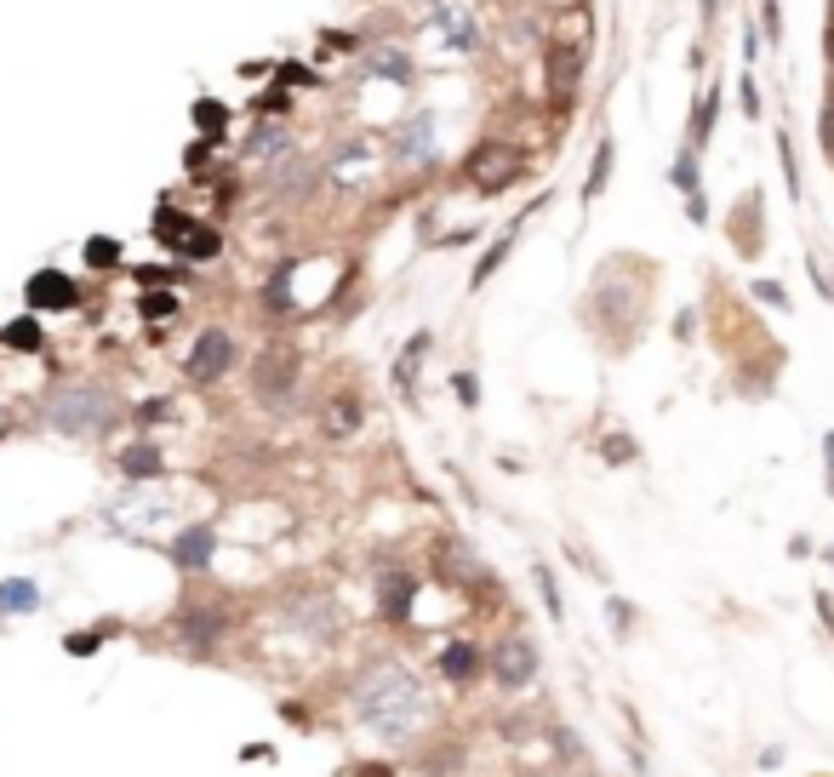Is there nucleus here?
Returning a JSON list of instances; mask_svg holds the SVG:
<instances>
[{
  "label": "nucleus",
  "instance_id": "obj_7",
  "mask_svg": "<svg viewBox=\"0 0 834 777\" xmlns=\"http://www.w3.org/2000/svg\"><path fill=\"white\" fill-rule=\"evenodd\" d=\"M230 366H235V338L223 332V326H207V332L195 338V349H189V366H184V372H189L195 384H218Z\"/></svg>",
  "mask_w": 834,
  "mask_h": 777
},
{
  "label": "nucleus",
  "instance_id": "obj_23",
  "mask_svg": "<svg viewBox=\"0 0 834 777\" xmlns=\"http://www.w3.org/2000/svg\"><path fill=\"white\" fill-rule=\"evenodd\" d=\"M612 166H618V143L600 138L595 143V161H589V178H584V200H600L606 184H612Z\"/></svg>",
  "mask_w": 834,
  "mask_h": 777
},
{
  "label": "nucleus",
  "instance_id": "obj_17",
  "mask_svg": "<svg viewBox=\"0 0 834 777\" xmlns=\"http://www.w3.org/2000/svg\"><path fill=\"white\" fill-rule=\"evenodd\" d=\"M731 246H738L743 258H761V195H749L743 207H738V217H731Z\"/></svg>",
  "mask_w": 834,
  "mask_h": 777
},
{
  "label": "nucleus",
  "instance_id": "obj_13",
  "mask_svg": "<svg viewBox=\"0 0 834 777\" xmlns=\"http://www.w3.org/2000/svg\"><path fill=\"white\" fill-rule=\"evenodd\" d=\"M577 81H584V46H549V97L572 109Z\"/></svg>",
  "mask_w": 834,
  "mask_h": 777
},
{
  "label": "nucleus",
  "instance_id": "obj_8",
  "mask_svg": "<svg viewBox=\"0 0 834 777\" xmlns=\"http://www.w3.org/2000/svg\"><path fill=\"white\" fill-rule=\"evenodd\" d=\"M492 674H497V681L509 686V692H520V686L538 674V640H532V635H509V640L497 646V658H492Z\"/></svg>",
  "mask_w": 834,
  "mask_h": 777
},
{
  "label": "nucleus",
  "instance_id": "obj_11",
  "mask_svg": "<svg viewBox=\"0 0 834 777\" xmlns=\"http://www.w3.org/2000/svg\"><path fill=\"white\" fill-rule=\"evenodd\" d=\"M292 149V120H274V115H263L258 127L246 132V143H240V155L251 161V166H269V161H281Z\"/></svg>",
  "mask_w": 834,
  "mask_h": 777
},
{
  "label": "nucleus",
  "instance_id": "obj_9",
  "mask_svg": "<svg viewBox=\"0 0 834 777\" xmlns=\"http://www.w3.org/2000/svg\"><path fill=\"white\" fill-rule=\"evenodd\" d=\"M286 623H297V629L315 635V640H332L343 629V612H338V600H326V594H303L286 607Z\"/></svg>",
  "mask_w": 834,
  "mask_h": 777
},
{
  "label": "nucleus",
  "instance_id": "obj_31",
  "mask_svg": "<svg viewBox=\"0 0 834 777\" xmlns=\"http://www.w3.org/2000/svg\"><path fill=\"white\" fill-rule=\"evenodd\" d=\"M189 229H195V217L172 212V207H161V212H155V235H161V246H172V252L184 246V235H189Z\"/></svg>",
  "mask_w": 834,
  "mask_h": 777
},
{
  "label": "nucleus",
  "instance_id": "obj_35",
  "mask_svg": "<svg viewBox=\"0 0 834 777\" xmlns=\"http://www.w3.org/2000/svg\"><path fill=\"white\" fill-rule=\"evenodd\" d=\"M777 155H783V178H789V189L800 195V161H795V138L777 132Z\"/></svg>",
  "mask_w": 834,
  "mask_h": 777
},
{
  "label": "nucleus",
  "instance_id": "obj_48",
  "mask_svg": "<svg viewBox=\"0 0 834 777\" xmlns=\"http://www.w3.org/2000/svg\"><path fill=\"white\" fill-rule=\"evenodd\" d=\"M823 458H829V497H834V429L823 435Z\"/></svg>",
  "mask_w": 834,
  "mask_h": 777
},
{
  "label": "nucleus",
  "instance_id": "obj_30",
  "mask_svg": "<svg viewBox=\"0 0 834 777\" xmlns=\"http://www.w3.org/2000/svg\"><path fill=\"white\" fill-rule=\"evenodd\" d=\"M669 184H674L680 195H703V178H697V149H692V143L674 155V166H669Z\"/></svg>",
  "mask_w": 834,
  "mask_h": 777
},
{
  "label": "nucleus",
  "instance_id": "obj_2",
  "mask_svg": "<svg viewBox=\"0 0 834 777\" xmlns=\"http://www.w3.org/2000/svg\"><path fill=\"white\" fill-rule=\"evenodd\" d=\"M40 417H46V429H58L69 440H92V435L115 429V395L104 384H58L46 395Z\"/></svg>",
  "mask_w": 834,
  "mask_h": 777
},
{
  "label": "nucleus",
  "instance_id": "obj_33",
  "mask_svg": "<svg viewBox=\"0 0 834 777\" xmlns=\"http://www.w3.org/2000/svg\"><path fill=\"white\" fill-rule=\"evenodd\" d=\"M7 343L23 349V355H35V349H40L46 338H40V326H35V320H12V326H7Z\"/></svg>",
  "mask_w": 834,
  "mask_h": 777
},
{
  "label": "nucleus",
  "instance_id": "obj_44",
  "mask_svg": "<svg viewBox=\"0 0 834 777\" xmlns=\"http://www.w3.org/2000/svg\"><path fill=\"white\" fill-rule=\"evenodd\" d=\"M754 297H761V304H783V286L777 281H754Z\"/></svg>",
  "mask_w": 834,
  "mask_h": 777
},
{
  "label": "nucleus",
  "instance_id": "obj_25",
  "mask_svg": "<svg viewBox=\"0 0 834 777\" xmlns=\"http://www.w3.org/2000/svg\"><path fill=\"white\" fill-rule=\"evenodd\" d=\"M184 258H195V263H212L218 252H223V235L212 229V223H195V229L184 235V246H178Z\"/></svg>",
  "mask_w": 834,
  "mask_h": 777
},
{
  "label": "nucleus",
  "instance_id": "obj_36",
  "mask_svg": "<svg viewBox=\"0 0 834 777\" xmlns=\"http://www.w3.org/2000/svg\"><path fill=\"white\" fill-rule=\"evenodd\" d=\"M258 115H274V120L286 115V81H274V86L258 97Z\"/></svg>",
  "mask_w": 834,
  "mask_h": 777
},
{
  "label": "nucleus",
  "instance_id": "obj_27",
  "mask_svg": "<svg viewBox=\"0 0 834 777\" xmlns=\"http://www.w3.org/2000/svg\"><path fill=\"white\" fill-rule=\"evenodd\" d=\"M361 429V400L355 395H343V400H332V407H326V435H355Z\"/></svg>",
  "mask_w": 834,
  "mask_h": 777
},
{
  "label": "nucleus",
  "instance_id": "obj_38",
  "mask_svg": "<svg viewBox=\"0 0 834 777\" xmlns=\"http://www.w3.org/2000/svg\"><path fill=\"white\" fill-rule=\"evenodd\" d=\"M86 263H92V269L120 263V246H115V240H92V246H86Z\"/></svg>",
  "mask_w": 834,
  "mask_h": 777
},
{
  "label": "nucleus",
  "instance_id": "obj_21",
  "mask_svg": "<svg viewBox=\"0 0 834 777\" xmlns=\"http://www.w3.org/2000/svg\"><path fill=\"white\" fill-rule=\"evenodd\" d=\"M161 469H166V458H161V446H126L120 452V474L126 481H161Z\"/></svg>",
  "mask_w": 834,
  "mask_h": 777
},
{
  "label": "nucleus",
  "instance_id": "obj_41",
  "mask_svg": "<svg viewBox=\"0 0 834 777\" xmlns=\"http://www.w3.org/2000/svg\"><path fill=\"white\" fill-rule=\"evenodd\" d=\"M743 58H749V69L761 58V30H754V23H743Z\"/></svg>",
  "mask_w": 834,
  "mask_h": 777
},
{
  "label": "nucleus",
  "instance_id": "obj_42",
  "mask_svg": "<svg viewBox=\"0 0 834 777\" xmlns=\"http://www.w3.org/2000/svg\"><path fill=\"white\" fill-rule=\"evenodd\" d=\"M458 400H463V407H474V400H480V384L469 378V372H458Z\"/></svg>",
  "mask_w": 834,
  "mask_h": 777
},
{
  "label": "nucleus",
  "instance_id": "obj_34",
  "mask_svg": "<svg viewBox=\"0 0 834 777\" xmlns=\"http://www.w3.org/2000/svg\"><path fill=\"white\" fill-rule=\"evenodd\" d=\"M738 109L749 115V120H761L766 115V97H761V86H754V74L743 69V81H738Z\"/></svg>",
  "mask_w": 834,
  "mask_h": 777
},
{
  "label": "nucleus",
  "instance_id": "obj_47",
  "mask_svg": "<svg viewBox=\"0 0 834 777\" xmlns=\"http://www.w3.org/2000/svg\"><path fill=\"white\" fill-rule=\"evenodd\" d=\"M166 417V400H149V407L138 412V423H161Z\"/></svg>",
  "mask_w": 834,
  "mask_h": 777
},
{
  "label": "nucleus",
  "instance_id": "obj_24",
  "mask_svg": "<svg viewBox=\"0 0 834 777\" xmlns=\"http://www.w3.org/2000/svg\"><path fill=\"white\" fill-rule=\"evenodd\" d=\"M35 607H40V584H30V578H7V584H0V617H23Z\"/></svg>",
  "mask_w": 834,
  "mask_h": 777
},
{
  "label": "nucleus",
  "instance_id": "obj_14",
  "mask_svg": "<svg viewBox=\"0 0 834 777\" xmlns=\"http://www.w3.org/2000/svg\"><path fill=\"white\" fill-rule=\"evenodd\" d=\"M212 549H218L212 526H184V532L172 538V561H178L184 572H207L212 566Z\"/></svg>",
  "mask_w": 834,
  "mask_h": 777
},
{
  "label": "nucleus",
  "instance_id": "obj_46",
  "mask_svg": "<svg viewBox=\"0 0 834 777\" xmlns=\"http://www.w3.org/2000/svg\"><path fill=\"white\" fill-rule=\"evenodd\" d=\"M63 646L74 651V658H86V651H97V635H69Z\"/></svg>",
  "mask_w": 834,
  "mask_h": 777
},
{
  "label": "nucleus",
  "instance_id": "obj_1",
  "mask_svg": "<svg viewBox=\"0 0 834 777\" xmlns=\"http://www.w3.org/2000/svg\"><path fill=\"white\" fill-rule=\"evenodd\" d=\"M355 715H361L366 732L389 738V743H407L423 726V686H418V674L400 669V663H372L355 681Z\"/></svg>",
  "mask_w": 834,
  "mask_h": 777
},
{
  "label": "nucleus",
  "instance_id": "obj_10",
  "mask_svg": "<svg viewBox=\"0 0 834 777\" xmlns=\"http://www.w3.org/2000/svg\"><path fill=\"white\" fill-rule=\"evenodd\" d=\"M320 184V166H315V155H303V149L292 143L281 161H269V189L274 195H309Z\"/></svg>",
  "mask_w": 834,
  "mask_h": 777
},
{
  "label": "nucleus",
  "instance_id": "obj_5",
  "mask_svg": "<svg viewBox=\"0 0 834 777\" xmlns=\"http://www.w3.org/2000/svg\"><path fill=\"white\" fill-rule=\"evenodd\" d=\"M428 35H435L451 58H474L480 46H486V30H480L474 7H463V0H435V7H428Z\"/></svg>",
  "mask_w": 834,
  "mask_h": 777
},
{
  "label": "nucleus",
  "instance_id": "obj_49",
  "mask_svg": "<svg viewBox=\"0 0 834 777\" xmlns=\"http://www.w3.org/2000/svg\"><path fill=\"white\" fill-rule=\"evenodd\" d=\"M361 777H395L389 766H361Z\"/></svg>",
  "mask_w": 834,
  "mask_h": 777
},
{
  "label": "nucleus",
  "instance_id": "obj_16",
  "mask_svg": "<svg viewBox=\"0 0 834 777\" xmlns=\"http://www.w3.org/2000/svg\"><path fill=\"white\" fill-rule=\"evenodd\" d=\"M178 635H184L189 646H218L223 612H218V607H184V612H178Z\"/></svg>",
  "mask_w": 834,
  "mask_h": 777
},
{
  "label": "nucleus",
  "instance_id": "obj_51",
  "mask_svg": "<svg viewBox=\"0 0 834 777\" xmlns=\"http://www.w3.org/2000/svg\"><path fill=\"white\" fill-rule=\"evenodd\" d=\"M355 7H366V0H355Z\"/></svg>",
  "mask_w": 834,
  "mask_h": 777
},
{
  "label": "nucleus",
  "instance_id": "obj_28",
  "mask_svg": "<svg viewBox=\"0 0 834 777\" xmlns=\"http://www.w3.org/2000/svg\"><path fill=\"white\" fill-rule=\"evenodd\" d=\"M715 115H720V92H709V97H703V104L692 109V132H686L692 149H709V138H715Z\"/></svg>",
  "mask_w": 834,
  "mask_h": 777
},
{
  "label": "nucleus",
  "instance_id": "obj_29",
  "mask_svg": "<svg viewBox=\"0 0 834 777\" xmlns=\"http://www.w3.org/2000/svg\"><path fill=\"white\" fill-rule=\"evenodd\" d=\"M366 166H372V143H366V138H349V143L338 149V161H332L338 184H343V178H355V172H366Z\"/></svg>",
  "mask_w": 834,
  "mask_h": 777
},
{
  "label": "nucleus",
  "instance_id": "obj_20",
  "mask_svg": "<svg viewBox=\"0 0 834 777\" xmlns=\"http://www.w3.org/2000/svg\"><path fill=\"white\" fill-rule=\"evenodd\" d=\"M441 674H446V681H458V686H474V674H480L474 640H451V646L441 651Z\"/></svg>",
  "mask_w": 834,
  "mask_h": 777
},
{
  "label": "nucleus",
  "instance_id": "obj_19",
  "mask_svg": "<svg viewBox=\"0 0 834 777\" xmlns=\"http://www.w3.org/2000/svg\"><path fill=\"white\" fill-rule=\"evenodd\" d=\"M120 509H126V520H132L138 532H143V526H161V520H172V497L149 486V492H132Z\"/></svg>",
  "mask_w": 834,
  "mask_h": 777
},
{
  "label": "nucleus",
  "instance_id": "obj_50",
  "mask_svg": "<svg viewBox=\"0 0 834 777\" xmlns=\"http://www.w3.org/2000/svg\"><path fill=\"white\" fill-rule=\"evenodd\" d=\"M720 7H726V0H703V17H715Z\"/></svg>",
  "mask_w": 834,
  "mask_h": 777
},
{
  "label": "nucleus",
  "instance_id": "obj_12",
  "mask_svg": "<svg viewBox=\"0 0 834 777\" xmlns=\"http://www.w3.org/2000/svg\"><path fill=\"white\" fill-rule=\"evenodd\" d=\"M412 600H418V578H412L407 566H389L384 578H377V617L407 623L412 617Z\"/></svg>",
  "mask_w": 834,
  "mask_h": 777
},
{
  "label": "nucleus",
  "instance_id": "obj_26",
  "mask_svg": "<svg viewBox=\"0 0 834 777\" xmlns=\"http://www.w3.org/2000/svg\"><path fill=\"white\" fill-rule=\"evenodd\" d=\"M195 127H200L207 143H223V132H230V109H223L218 97H200V104H195Z\"/></svg>",
  "mask_w": 834,
  "mask_h": 777
},
{
  "label": "nucleus",
  "instance_id": "obj_4",
  "mask_svg": "<svg viewBox=\"0 0 834 777\" xmlns=\"http://www.w3.org/2000/svg\"><path fill=\"white\" fill-rule=\"evenodd\" d=\"M297 349H286V343H269L258 361H251V395L263 400V407H292V395H297Z\"/></svg>",
  "mask_w": 834,
  "mask_h": 777
},
{
  "label": "nucleus",
  "instance_id": "obj_15",
  "mask_svg": "<svg viewBox=\"0 0 834 777\" xmlns=\"http://www.w3.org/2000/svg\"><path fill=\"white\" fill-rule=\"evenodd\" d=\"M30 304L35 309H74V304H81V286L63 281L58 269H40L35 281H30Z\"/></svg>",
  "mask_w": 834,
  "mask_h": 777
},
{
  "label": "nucleus",
  "instance_id": "obj_3",
  "mask_svg": "<svg viewBox=\"0 0 834 777\" xmlns=\"http://www.w3.org/2000/svg\"><path fill=\"white\" fill-rule=\"evenodd\" d=\"M526 172V155L515 143H503V138H480L469 155H463V178L480 189V195H503L515 178Z\"/></svg>",
  "mask_w": 834,
  "mask_h": 777
},
{
  "label": "nucleus",
  "instance_id": "obj_18",
  "mask_svg": "<svg viewBox=\"0 0 834 777\" xmlns=\"http://www.w3.org/2000/svg\"><path fill=\"white\" fill-rule=\"evenodd\" d=\"M366 74H377V81H389V86H412L418 81V63L400 52V46H377V52L366 58Z\"/></svg>",
  "mask_w": 834,
  "mask_h": 777
},
{
  "label": "nucleus",
  "instance_id": "obj_32",
  "mask_svg": "<svg viewBox=\"0 0 834 777\" xmlns=\"http://www.w3.org/2000/svg\"><path fill=\"white\" fill-rule=\"evenodd\" d=\"M515 235H520V229H515ZM515 235H497V240H492V252H486V258H480V263H474V286H486V281H492V274L503 269V258H509V246H515Z\"/></svg>",
  "mask_w": 834,
  "mask_h": 777
},
{
  "label": "nucleus",
  "instance_id": "obj_22",
  "mask_svg": "<svg viewBox=\"0 0 834 777\" xmlns=\"http://www.w3.org/2000/svg\"><path fill=\"white\" fill-rule=\"evenodd\" d=\"M428 349H435V338H428V332H418L407 349H400V361H395V389H400V395H412V389H418V366H423Z\"/></svg>",
  "mask_w": 834,
  "mask_h": 777
},
{
  "label": "nucleus",
  "instance_id": "obj_6",
  "mask_svg": "<svg viewBox=\"0 0 834 777\" xmlns=\"http://www.w3.org/2000/svg\"><path fill=\"white\" fill-rule=\"evenodd\" d=\"M384 155L395 166H435V115L428 109L400 115L389 127V138H384Z\"/></svg>",
  "mask_w": 834,
  "mask_h": 777
},
{
  "label": "nucleus",
  "instance_id": "obj_40",
  "mask_svg": "<svg viewBox=\"0 0 834 777\" xmlns=\"http://www.w3.org/2000/svg\"><path fill=\"white\" fill-rule=\"evenodd\" d=\"M138 281L143 286H172V281H178V269H138Z\"/></svg>",
  "mask_w": 834,
  "mask_h": 777
},
{
  "label": "nucleus",
  "instance_id": "obj_45",
  "mask_svg": "<svg viewBox=\"0 0 834 777\" xmlns=\"http://www.w3.org/2000/svg\"><path fill=\"white\" fill-rule=\"evenodd\" d=\"M606 458H635V440L618 435V440H606Z\"/></svg>",
  "mask_w": 834,
  "mask_h": 777
},
{
  "label": "nucleus",
  "instance_id": "obj_37",
  "mask_svg": "<svg viewBox=\"0 0 834 777\" xmlns=\"http://www.w3.org/2000/svg\"><path fill=\"white\" fill-rule=\"evenodd\" d=\"M761 35L777 46L783 40V12H777V0H761Z\"/></svg>",
  "mask_w": 834,
  "mask_h": 777
},
{
  "label": "nucleus",
  "instance_id": "obj_43",
  "mask_svg": "<svg viewBox=\"0 0 834 777\" xmlns=\"http://www.w3.org/2000/svg\"><path fill=\"white\" fill-rule=\"evenodd\" d=\"M686 217H692V223H709V200H703V195H686Z\"/></svg>",
  "mask_w": 834,
  "mask_h": 777
},
{
  "label": "nucleus",
  "instance_id": "obj_39",
  "mask_svg": "<svg viewBox=\"0 0 834 777\" xmlns=\"http://www.w3.org/2000/svg\"><path fill=\"white\" fill-rule=\"evenodd\" d=\"M172 309H178V304H172L166 292H149V297H143V315H149V320H166Z\"/></svg>",
  "mask_w": 834,
  "mask_h": 777
}]
</instances>
